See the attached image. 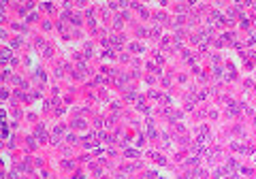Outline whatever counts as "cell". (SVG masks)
<instances>
[{"mask_svg": "<svg viewBox=\"0 0 256 179\" xmlns=\"http://www.w3.org/2000/svg\"><path fill=\"white\" fill-rule=\"evenodd\" d=\"M36 49H39L45 58H51V49L47 47V43H45L43 38H39V41H36Z\"/></svg>", "mask_w": 256, "mask_h": 179, "instance_id": "cell-1", "label": "cell"}, {"mask_svg": "<svg viewBox=\"0 0 256 179\" xmlns=\"http://www.w3.org/2000/svg\"><path fill=\"white\" fill-rule=\"evenodd\" d=\"M137 109H139V111H147V105H145L143 98H137Z\"/></svg>", "mask_w": 256, "mask_h": 179, "instance_id": "cell-5", "label": "cell"}, {"mask_svg": "<svg viewBox=\"0 0 256 179\" xmlns=\"http://www.w3.org/2000/svg\"><path fill=\"white\" fill-rule=\"evenodd\" d=\"M194 102H196L194 94H188V96H186V107H188V109H192V107H194Z\"/></svg>", "mask_w": 256, "mask_h": 179, "instance_id": "cell-4", "label": "cell"}, {"mask_svg": "<svg viewBox=\"0 0 256 179\" xmlns=\"http://www.w3.org/2000/svg\"><path fill=\"white\" fill-rule=\"evenodd\" d=\"M62 134H64V126H58V128H54V134H51V145H58L60 143V139H62Z\"/></svg>", "mask_w": 256, "mask_h": 179, "instance_id": "cell-2", "label": "cell"}, {"mask_svg": "<svg viewBox=\"0 0 256 179\" xmlns=\"http://www.w3.org/2000/svg\"><path fill=\"white\" fill-rule=\"evenodd\" d=\"M71 21H73V24H77V26H79V24H81V17L73 13V15H71Z\"/></svg>", "mask_w": 256, "mask_h": 179, "instance_id": "cell-7", "label": "cell"}, {"mask_svg": "<svg viewBox=\"0 0 256 179\" xmlns=\"http://www.w3.org/2000/svg\"><path fill=\"white\" fill-rule=\"evenodd\" d=\"M0 56H2V62H7V60L11 58V51H9V49L5 47V49H2V53H0Z\"/></svg>", "mask_w": 256, "mask_h": 179, "instance_id": "cell-6", "label": "cell"}, {"mask_svg": "<svg viewBox=\"0 0 256 179\" xmlns=\"http://www.w3.org/2000/svg\"><path fill=\"white\" fill-rule=\"evenodd\" d=\"M36 141L45 143L47 141V132H45V126H36Z\"/></svg>", "mask_w": 256, "mask_h": 179, "instance_id": "cell-3", "label": "cell"}, {"mask_svg": "<svg viewBox=\"0 0 256 179\" xmlns=\"http://www.w3.org/2000/svg\"><path fill=\"white\" fill-rule=\"evenodd\" d=\"M11 45H13V47H19V45H21V38H15V41H13Z\"/></svg>", "mask_w": 256, "mask_h": 179, "instance_id": "cell-10", "label": "cell"}, {"mask_svg": "<svg viewBox=\"0 0 256 179\" xmlns=\"http://www.w3.org/2000/svg\"><path fill=\"white\" fill-rule=\"evenodd\" d=\"M126 156H128V158H134L137 151H134V149H128V151H126Z\"/></svg>", "mask_w": 256, "mask_h": 179, "instance_id": "cell-9", "label": "cell"}, {"mask_svg": "<svg viewBox=\"0 0 256 179\" xmlns=\"http://www.w3.org/2000/svg\"><path fill=\"white\" fill-rule=\"evenodd\" d=\"M75 126H77V128H83L85 122H83V120H75Z\"/></svg>", "mask_w": 256, "mask_h": 179, "instance_id": "cell-8", "label": "cell"}]
</instances>
